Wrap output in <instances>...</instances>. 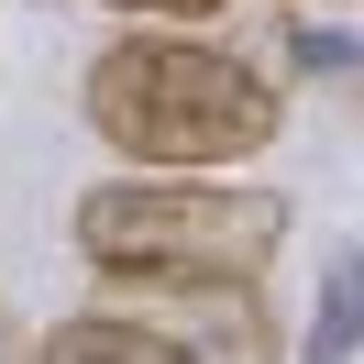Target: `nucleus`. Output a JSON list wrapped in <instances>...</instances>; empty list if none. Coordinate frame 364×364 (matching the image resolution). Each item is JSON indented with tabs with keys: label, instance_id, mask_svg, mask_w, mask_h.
<instances>
[{
	"label": "nucleus",
	"instance_id": "2",
	"mask_svg": "<svg viewBox=\"0 0 364 364\" xmlns=\"http://www.w3.org/2000/svg\"><path fill=\"white\" fill-rule=\"evenodd\" d=\"M67 243L100 276H254L287 243V199L243 188L232 166H122L77 188Z\"/></svg>",
	"mask_w": 364,
	"mask_h": 364
},
{
	"label": "nucleus",
	"instance_id": "7",
	"mask_svg": "<svg viewBox=\"0 0 364 364\" xmlns=\"http://www.w3.org/2000/svg\"><path fill=\"white\" fill-rule=\"evenodd\" d=\"M100 11H144V23H210L221 0H100Z\"/></svg>",
	"mask_w": 364,
	"mask_h": 364
},
{
	"label": "nucleus",
	"instance_id": "8",
	"mask_svg": "<svg viewBox=\"0 0 364 364\" xmlns=\"http://www.w3.org/2000/svg\"><path fill=\"white\" fill-rule=\"evenodd\" d=\"M0 364H23V331H11V309H0Z\"/></svg>",
	"mask_w": 364,
	"mask_h": 364
},
{
	"label": "nucleus",
	"instance_id": "9",
	"mask_svg": "<svg viewBox=\"0 0 364 364\" xmlns=\"http://www.w3.org/2000/svg\"><path fill=\"white\" fill-rule=\"evenodd\" d=\"M331 11H353V0H331Z\"/></svg>",
	"mask_w": 364,
	"mask_h": 364
},
{
	"label": "nucleus",
	"instance_id": "1",
	"mask_svg": "<svg viewBox=\"0 0 364 364\" xmlns=\"http://www.w3.org/2000/svg\"><path fill=\"white\" fill-rule=\"evenodd\" d=\"M77 111L122 166H254L287 133V89L199 33H122L77 77Z\"/></svg>",
	"mask_w": 364,
	"mask_h": 364
},
{
	"label": "nucleus",
	"instance_id": "4",
	"mask_svg": "<svg viewBox=\"0 0 364 364\" xmlns=\"http://www.w3.org/2000/svg\"><path fill=\"white\" fill-rule=\"evenodd\" d=\"M33 364H199V353H177V342L155 331V320H133V309H111V298H100V309L55 320Z\"/></svg>",
	"mask_w": 364,
	"mask_h": 364
},
{
	"label": "nucleus",
	"instance_id": "3",
	"mask_svg": "<svg viewBox=\"0 0 364 364\" xmlns=\"http://www.w3.org/2000/svg\"><path fill=\"white\" fill-rule=\"evenodd\" d=\"M100 287H111V309L155 320V331L177 342V353H199V364H276L254 276H100Z\"/></svg>",
	"mask_w": 364,
	"mask_h": 364
},
{
	"label": "nucleus",
	"instance_id": "5",
	"mask_svg": "<svg viewBox=\"0 0 364 364\" xmlns=\"http://www.w3.org/2000/svg\"><path fill=\"white\" fill-rule=\"evenodd\" d=\"M353 331H364V265L342 243L331 276H320V309H309V364H353Z\"/></svg>",
	"mask_w": 364,
	"mask_h": 364
},
{
	"label": "nucleus",
	"instance_id": "6",
	"mask_svg": "<svg viewBox=\"0 0 364 364\" xmlns=\"http://www.w3.org/2000/svg\"><path fill=\"white\" fill-rule=\"evenodd\" d=\"M287 55L309 77H353V33H342V23H287Z\"/></svg>",
	"mask_w": 364,
	"mask_h": 364
}]
</instances>
